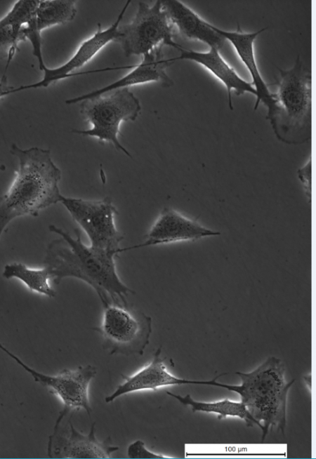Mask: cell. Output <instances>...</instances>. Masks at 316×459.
I'll return each instance as SVG.
<instances>
[{"label": "cell", "mask_w": 316, "mask_h": 459, "mask_svg": "<svg viewBox=\"0 0 316 459\" xmlns=\"http://www.w3.org/2000/svg\"><path fill=\"white\" fill-rule=\"evenodd\" d=\"M18 160V169L7 192L0 196V239L16 218L36 217L44 209L60 202L61 171L52 160L51 151L38 147H11Z\"/></svg>", "instance_id": "cell-2"}, {"label": "cell", "mask_w": 316, "mask_h": 459, "mask_svg": "<svg viewBox=\"0 0 316 459\" xmlns=\"http://www.w3.org/2000/svg\"><path fill=\"white\" fill-rule=\"evenodd\" d=\"M278 70L275 110L268 120L279 141L305 143L311 138V70L299 56L292 67Z\"/></svg>", "instance_id": "cell-4"}, {"label": "cell", "mask_w": 316, "mask_h": 459, "mask_svg": "<svg viewBox=\"0 0 316 459\" xmlns=\"http://www.w3.org/2000/svg\"><path fill=\"white\" fill-rule=\"evenodd\" d=\"M47 453L49 458L84 459L111 458L112 453L119 446L112 444L110 437L100 441L96 437V423H93L90 431L84 434L74 427L69 420L68 427L62 431L60 428L53 431L48 437Z\"/></svg>", "instance_id": "cell-11"}, {"label": "cell", "mask_w": 316, "mask_h": 459, "mask_svg": "<svg viewBox=\"0 0 316 459\" xmlns=\"http://www.w3.org/2000/svg\"><path fill=\"white\" fill-rule=\"evenodd\" d=\"M39 0H19L0 19V60H6V72L18 44L25 41L23 27L35 14Z\"/></svg>", "instance_id": "cell-18"}, {"label": "cell", "mask_w": 316, "mask_h": 459, "mask_svg": "<svg viewBox=\"0 0 316 459\" xmlns=\"http://www.w3.org/2000/svg\"><path fill=\"white\" fill-rule=\"evenodd\" d=\"M76 14V1L39 0L35 11L37 29L41 32L46 28L66 24L72 21Z\"/></svg>", "instance_id": "cell-21"}, {"label": "cell", "mask_w": 316, "mask_h": 459, "mask_svg": "<svg viewBox=\"0 0 316 459\" xmlns=\"http://www.w3.org/2000/svg\"><path fill=\"white\" fill-rule=\"evenodd\" d=\"M162 48L163 46H161L143 55L141 62L117 81L88 93L67 100L65 102L68 105L75 104L85 98L102 95L113 90L150 82H159L166 88L173 86V81L166 72V69L171 62L164 58Z\"/></svg>", "instance_id": "cell-14"}, {"label": "cell", "mask_w": 316, "mask_h": 459, "mask_svg": "<svg viewBox=\"0 0 316 459\" xmlns=\"http://www.w3.org/2000/svg\"><path fill=\"white\" fill-rule=\"evenodd\" d=\"M218 235H220L219 232L204 227L173 208H164L146 234L145 241L141 244L122 248V252L150 246L193 241Z\"/></svg>", "instance_id": "cell-12"}, {"label": "cell", "mask_w": 316, "mask_h": 459, "mask_svg": "<svg viewBox=\"0 0 316 459\" xmlns=\"http://www.w3.org/2000/svg\"><path fill=\"white\" fill-rule=\"evenodd\" d=\"M298 178L301 182L303 190L307 197L311 198V159L308 161L297 171Z\"/></svg>", "instance_id": "cell-23"}, {"label": "cell", "mask_w": 316, "mask_h": 459, "mask_svg": "<svg viewBox=\"0 0 316 459\" xmlns=\"http://www.w3.org/2000/svg\"><path fill=\"white\" fill-rule=\"evenodd\" d=\"M0 350L29 373L36 382L47 388L62 401V410L55 421L53 430L60 425L67 414L75 410L84 409L88 416L91 415L92 408L88 390L97 373L95 366L90 364L79 366L74 369H63L55 375H47L29 366L1 342Z\"/></svg>", "instance_id": "cell-9"}, {"label": "cell", "mask_w": 316, "mask_h": 459, "mask_svg": "<svg viewBox=\"0 0 316 459\" xmlns=\"http://www.w3.org/2000/svg\"><path fill=\"white\" fill-rule=\"evenodd\" d=\"M79 106L81 115L91 125V128L87 130L74 129L73 133L111 143L117 149L131 157L118 139L119 127L122 122L133 121L137 119L141 111V105L128 88L85 98L81 101Z\"/></svg>", "instance_id": "cell-5"}, {"label": "cell", "mask_w": 316, "mask_h": 459, "mask_svg": "<svg viewBox=\"0 0 316 459\" xmlns=\"http://www.w3.org/2000/svg\"><path fill=\"white\" fill-rule=\"evenodd\" d=\"M127 455L129 458L136 459H153V458H170L154 453L145 447V443L141 440H137L131 443L127 448Z\"/></svg>", "instance_id": "cell-22"}, {"label": "cell", "mask_w": 316, "mask_h": 459, "mask_svg": "<svg viewBox=\"0 0 316 459\" xmlns=\"http://www.w3.org/2000/svg\"><path fill=\"white\" fill-rule=\"evenodd\" d=\"M13 88V86L8 84L6 73H4L0 79V99L8 95V92Z\"/></svg>", "instance_id": "cell-24"}, {"label": "cell", "mask_w": 316, "mask_h": 459, "mask_svg": "<svg viewBox=\"0 0 316 459\" xmlns=\"http://www.w3.org/2000/svg\"><path fill=\"white\" fill-rule=\"evenodd\" d=\"M173 29L163 8L162 0L150 6L138 2L133 19L119 25L117 42L119 43L126 57L145 55L161 46L182 48L173 39Z\"/></svg>", "instance_id": "cell-7"}, {"label": "cell", "mask_w": 316, "mask_h": 459, "mask_svg": "<svg viewBox=\"0 0 316 459\" xmlns=\"http://www.w3.org/2000/svg\"><path fill=\"white\" fill-rule=\"evenodd\" d=\"M48 229L60 237L49 243L44 259L53 284L58 285L66 277L78 279L96 291L103 305L110 302H127L126 297L135 293L117 273L115 259L118 253L84 244L77 230L73 237L54 225Z\"/></svg>", "instance_id": "cell-1"}, {"label": "cell", "mask_w": 316, "mask_h": 459, "mask_svg": "<svg viewBox=\"0 0 316 459\" xmlns=\"http://www.w3.org/2000/svg\"><path fill=\"white\" fill-rule=\"evenodd\" d=\"M60 202L85 232L91 247L118 254L122 252L120 244L124 236L117 230L114 221L118 211L109 197L84 199L62 194Z\"/></svg>", "instance_id": "cell-8"}, {"label": "cell", "mask_w": 316, "mask_h": 459, "mask_svg": "<svg viewBox=\"0 0 316 459\" xmlns=\"http://www.w3.org/2000/svg\"><path fill=\"white\" fill-rule=\"evenodd\" d=\"M241 383L237 385L220 383L218 375L207 380V385L225 388L237 392L251 415L263 425L262 441L270 428L276 427L282 433L286 427L287 399L294 380L285 379V367L275 357H268L256 369L248 373L237 372Z\"/></svg>", "instance_id": "cell-3"}, {"label": "cell", "mask_w": 316, "mask_h": 459, "mask_svg": "<svg viewBox=\"0 0 316 459\" xmlns=\"http://www.w3.org/2000/svg\"><path fill=\"white\" fill-rule=\"evenodd\" d=\"M213 28L221 34L225 40L232 44L240 60L245 65L252 79L251 83L257 93L254 110L258 108L260 102L263 103L268 109L266 119H268L275 110L274 93L270 91L268 85L260 74L254 48L256 38L266 28L251 33L244 32L239 25H237V30L232 32L223 30L214 25H213Z\"/></svg>", "instance_id": "cell-15"}, {"label": "cell", "mask_w": 316, "mask_h": 459, "mask_svg": "<svg viewBox=\"0 0 316 459\" xmlns=\"http://www.w3.org/2000/svg\"><path fill=\"white\" fill-rule=\"evenodd\" d=\"M166 394L185 406H190L193 412L214 413L218 417H238L243 419L248 426L256 425L263 430V425L249 413L246 406L240 401H234L228 399L213 402H204L195 400L190 394L184 397L167 391Z\"/></svg>", "instance_id": "cell-19"}, {"label": "cell", "mask_w": 316, "mask_h": 459, "mask_svg": "<svg viewBox=\"0 0 316 459\" xmlns=\"http://www.w3.org/2000/svg\"><path fill=\"white\" fill-rule=\"evenodd\" d=\"M131 1H127L120 13L118 15L115 22L105 29H101L100 24H98V30L89 38L84 40L79 46L73 55L64 64L55 67L48 68L44 65L39 67L43 72L42 79L29 85H24L11 90L9 95L21 91L46 88L50 84L65 78L79 74L74 73L77 69L82 67L88 63L102 48L112 41H116L118 37V27L129 7Z\"/></svg>", "instance_id": "cell-10"}, {"label": "cell", "mask_w": 316, "mask_h": 459, "mask_svg": "<svg viewBox=\"0 0 316 459\" xmlns=\"http://www.w3.org/2000/svg\"><path fill=\"white\" fill-rule=\"evenodd\" d=\"M164 10L171 24H173L185 37L197 40L208 45L209 48L220 50L226 41L194 11L177 0H162Z\"/></svg>", "instance_id": "cell-17"}, {"label": "cell", "mask_w": 316, "mask_h": 459, "mask_svg": "<svg viewBox=\"0 0 316 459\" xmlns=\"http://www.w3.org/2000/svg\"><path fill=\"white\" fill-rule=\"evenodd\" d=\"M161 353L162 347H159L156 350L152 359L148 364L131 375H122L124 382L118 385L111 394L105 397V402H112L121 396L138 391L154 390L171 385L202 384V380H187L171 374L166 369L164 364L165 358L161 357Z\"/></svg>", "instance_id": "cell-13"}, {"label": "cell", "mask_w": 316, "mask_h": 459, "mask_svg": "<svg viewBox=\"0 0 316 459\" xmlns=\"http://www.w3.org/2000/svg\"><path fill=\"white\" fill-rule=\"evenodd\" d=\"M103 307L101 323L96 330L104 349L110 354L143 355L152 331V317L128 302H110Z\"/></svg>", "instance_id": "cell-6"}, {"label": "cell", "mask_w": 316, "mask_h": 459, "mask_svg": "<svg viewBox=\"0 0 316 459\" xmlns=\"http://www.w3.org/2000/svg\"><path fill=\"white\" fill-rule=\"evenodd\" d=\"M2 276L6 279H18L32 292L48 298L56 295L51 284V273L46 266L34 268L21 262H11L4 266Z\"/></svg>", "instance_id": "cell-20"}, {"label": "cell", "mask_w": 316, "mask_h": 459, "mask_svg": "<svg viewBox=\"0 0 316 459\" xmlns=\"http://www.w3.org/2000/svg\"><path fill=\"white\" fill-rule=\"evenodd\" d=\"M6 170V166L4 164L0 165V171H4Z\"/></svg>", "instance_id": "cell-25"}, {"label": "cell", "mask_w": 316, "mask_h": 459, "mask_svg": "<svg viewBox=\"0 0 316 459\" xmlns=\"http://www.w3.org/2000/svg\"><path fill=\"white\" fill-rule=\"evenodd\" d=\"M178 51L180 52V55L177 58L169 59V62H172L178 60H189L202 65L225 86L230 109H233L232 91L237 95L249 93L256 97V91L251 83L244 80L237 74L234 69L223 58L218 49L210 48L208 51L199 52L185 49L182 47Z\"/></svg>", "instance_id": "cell-16"}]
</instances>
